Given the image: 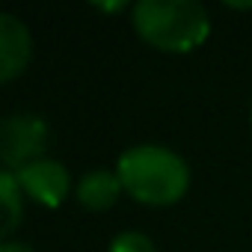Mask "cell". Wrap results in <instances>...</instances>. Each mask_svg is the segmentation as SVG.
<instances>
[{
    "label": "cell",
    "mask_w": 252,
    "mask_h": 252,
    "mask_svg": "<svg viewBox=\"0 0 252 252\" xmlns=\"http://www.w3.org/2000/svg\"><path fill=\"white\" fill-rule=\"evenodd\" d=\"M0 252H33L27 243H18V240H6L3 246H0Z\"/></svg>",
    "instance_id": "cell-9"
},
{
    "label": "cell",
    "mask_w": 252,
    "mask_h": 252,
    "mask_svg": "<svg viewBox=\"0 0 252 252\" xmlns=\"http://www.w3.org/2000/svg\"><path fill=\"white\" fill-rule=\"evenodd\" d=\"M116 175L131 199L143 205H172L190 187V166L163 146H134L119 158Z\"/></svg>",
    "instance_id": "cell-1"
},
{
    "label": "cell",
    "mask_w": 252,
    "mask_h": 252,
    "mask_svg": "<svg viewBox=\"0 0 252 252\" xmlns=\"http://www.w3.org/2000/svg\"><path fill=\"white\" fill-rule=\"evenodd\" d=\"M0 199H3V234L9 237L24 220V190L12 169L0 172Z\"/></svg>",
    "instance_id": "cell-7"
},
{
    "label": "cell",
    "mask_w": 252,
    "mask_h": 252,
    "mask_svg": "<svg viewBox=\"0 0 252 252\" xmlns=\"http://www.w3.org/2000/svg\"><path fill=\"white\" fill-rule=\"evenodd\" d=\"M30 54H33V42L27 27L15 15L3 12L0 15V80L3 83L15 80L27 68Z\"/></svg>",
    "instance_id": "cell-5"
},
{
    "label": "cell",
    "mask_w": 252,
    "mask_h": 252,
    "mask_svg": "<svg viewBox=\"0 0 252 252\" xmlns=\"http://www.w3.org/2000/svg\"><path fill=\"white\" fill-rule=\"evenodd\" d=\"M48 146V125L39 116H9L0 125V158L6 169L18 172L21 166L42 160V152Z\"/></svg>",
    "instance_id": "cell-3"
},
{
    "label": "cell",
    "mask_w": 252,
    "mask_h": 252,
    "mask_svg": "<svg viewBox=\"0 0 252 252\" xmlns=\"http://www.w3.org/2000/svg\"><path fill=\"white\" fill-rule=\"evenodd\" d=\"M110 252H155V243L140 231H125L113 237Z\"/></svg>",
    "instance_id": "cell-8"
},
{
    "label": "cell",
    "mask_w": 252,
    "mask_h": 252,
    "mask_svg": "<svg viewBox=\"0 0 252 252\" xmlns=\"http://www.w3.org/2000/svg\"><path fill=\"white\" fill-rule=\"evenodd\" d=\"M15 178H18L21 190H24L33 202H39V205H45V208L63 205L65 196H68V190H71L68 169H65L60 160H51V158H42V160H33V163L21 166V169L15 172Z\"/></svg>",
    "instance_id": "cell-4"
},
{
    "label": "cell",
    "mask_w": 252,
    "mask_h": 252,
    "mask_svg": "<svg viewBox=\"0 0 252 252\" xmlns=\"http://www.w3.org/2000/svg\"><path fill=\"white\" fill-rule=\"evenodd\" d=\"M225 6H228V9H252V3H234V0H228Z\"/></svg>",
    "instance_id": "cell-11"
},
{
    "label": "cell",
    "mask_w": 252,
    "mask_h": 252,
    "mask_svg": "<svg viewBox=\"0 0 252 252\" xmlns=\"http://www.w3.org/2000/svg\"><path fill=\"white\" fill-rule=\"evenodd\" d=\"M98 9H107V12H122L125 9V3H95Z\"/></svg>",
    "instance_id": "cell-10"
},
{
    "label": "cell",
    "mask_w": 252,
    "mask_h": 252,
    "mask_svg": "<svg viewBox=\"0 0 252 252\" xmlns=\"http://www.w3.org/2000/svg\"><path fill=\"white\" fill-rule=\"evenodd\" d=\"M134 30L158 51L187 54L208 39L211 21L196 0H140L134 6Z\"/></svg>",
    "instance_id": "cell-2"
},
{
    "label": "cell",
    "mask_w": 252,
    "mask_h": 252,
    "mask_svg": "<svg viewBox=\"0 0 252 252\" xmlns=\"http://www.w3.org/2000/svg\"><path fill=\"white\" fill-rule=\"evenodd\" d=\"M122 181L116 172H107V169H95V172H86L77 184V199L83 208L89 211H107L113 208V202L119 199L122 193Z\"/></svg>",
    "instance_id": "cell-6"
}]
</instances>
